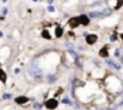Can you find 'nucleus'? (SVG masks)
I'll return each mask as SVG.
<instances>
[{
  "instance_id": "obj_11",
  "label": "nucleus",
  "mask_w": 123,
  "mask_h": 110,
  "mask_svg": "<svg viewBox=\"0 0 123 110\" xmlns=\"http://www.w3.org/2000/svg\"><path fill=\"white\" fill-rule=\"evenodd\" d=\"M117 39H119V34H117L116 31H113V33L110 34V42H116Z\"/></svg>"
},
{
  "instance_id": "obj_6",
  "label": "nucleus",
  "mask_w": 123,
  "mask_h": 110,
  "mask_svg": "<svg viewBox=\"0 0 123 110\" xmlns=\"http://www.w3.org/2000/svg\"><path fill=\"white\" fill-rule=\"evenodd\" d=\"M109 55H110V52H109V46L105 44V46L99 50V56L103 57V59H109Z\"/></svg>"
},
{
  "instance_id": "obj_8",
  "label": "nucleus",
  "mask_w": 123,
  "mask_h": 110,
  "mask_svg": "<svg viewBox=\"0 0 123 110\" xmlns=\"http://www.w3.org/2000/svg\"><path fill=\"white\" fill-rule=\"evenodd\" d=\"M42 37H43L44 40H52V34H50V31H49L47 29H44V30L42 31Z\"/></svg>"
},
{
  "instance_id": "obj_14",
  "label": "nucleus",
  "mask_w": 123,
  "mask_h": 110,
  "mask_svg": "<svg viewBox=\"0 0 123 110\" xmlns=\"http://www.w3.org/2000/svg\"><path fill=\"white\" fill-rule=\"evenodd\" d=\"M119 39L122 40V43H123V33H120V34H119Z\"/></svg>"
},
{
  "instance_id": "obj_12",
  "label": "nucleus",
  "mask_w": 123,
  "mask_h": 110,
  "mask_svg": "<svg viewBox=\"0 0 123 110\" xmlns=\"http://www.w3.org/2000/svg\"><path fill=\"white\" fill-rule=\"evenodd\" d=\"M63 103H66V104H72V100H70L69 97H64V99H63Z\"/></svg>"
},
{
  "instance_id": "obj_13",
  "label": "nucleus",
  "mask_w": 123,
  "mask_h": 110,
  "mask_svg": "<svg viewBox=\"0 0 123 110\" xmlns=\"http://www.w3.org/2000/svg\"><path fill=\"white\" fill-rule=\"evenodd\" d=\"M97 6H100V1H94L92 4V7H97Z\"/></svg>"
},
{
  "instance_id": "obj_2",
  "label": "nucleus",
  "mask_w": 123,
  "mask_h": 110,
  "mask_svg": "<svg viewBox=\"0 0 123 110\" xmlns=\"http://www.w3.org/2000/svg\"><path fill=\"white\" fill-rule=\"evenodd\" d=\"M57 106H59V102H57V99H56V97L47 99V100L44 102V107H46V109H49V110L57 109Z\"/></svg>"
},
{
  "instance_id": "obj_7",
  "label": "nucleus",
  "mask_w": 123,
  "mask_h": 110,
  "mask_svg": "<svg viewBox=\"0 0 123 110\" xmlns=\"http://www.w3.org/2000/svg\"><path fill=\"white\" fill-rule=\"evenodd\" d=\"M14 102H16L19 106H23V104H26V103L29 102V97H27V96H17V97L14 99Z\"/></svg>"
},
{
  "instance_id": "obj_4",
  "label": "nucleus",
  "mask_w": 123,
  "mask_h": 110,
  "mask_svg": "<svg viewBox=\"0 0 123 110\" xmlns=\"http://www.w3.org/2000/svg\"><path fill=\"white\" fill-rule=\"evenodd\" d=\"M90 17H89V14L87 13H82V14H79V22H80V26L82 27H87L89 24H90Z\"/></svg>"
},
{
  "instance_id": "obj_10",
  "label": "nucleus",
  "mask_w": 123,
  "mask_h": 110,
  "mask_svg": "<svg viewBox=\"0 0 123 110\" xmlns=\"http://www.w3.org/2000/svg\"><path fill=\"white\" fill-rule=\"evenodd\" d=\"M122 7H123V0H116V3H115L113 9H115V10H120Z\"/></svg>"
},
{
  "instance_id": "obj_3",
  "label": "nucleus",
  "mask_w": 123,
  "mask_h": 110,
  "mask_svg": "<svg viewBox=\"0 0 123 110\" xmlns=\"http://www.w3.org/2000/svg\"><path fill=\"white\" fill-rule=\"evenodd\" d=\"M97 40H99V36H97L96 33H89V34H86V37H85V42H86V44H89V46L96 44Z\"/></svg>"
},
{
  "instance_id": "obj_5",
  "label": "nucleus",
  "mask_w": 123,
  "mask_h": 110,
  "mask_svg": "<svg viewBox=\"0 0 123 110\" xmlns=\"http://www.w3.org/2000/svg\"><path fill=\"white\" fill-rule=\"evenodd\" d=\"M63 34H64V29H63V26L56 24V26H55V37H56V39H62Z\"/></svg>"
},
{
  "instance_id": "obj_15",
  "label": "nucleus",
  "mask_w": 123,
  "mask_h": 110,
  "mask_svg": "<svg viewBox=\"0 0 123 110\" xmlns=\"http://www.w3.org/2000/svg\"><path fill=\"white\" fill-rule=\"evenodd\" d=\"M53 1L55 0H47V4H53Z\"/></svg>"
},
{
  "instance_id": "obj_1",
  "label": "nucleus",
  "mask_w": 123,
  "mask_h": 110,
  "mask_svg": "<svg viewBox=\"0 0 123 110\" xmlns=\"http://www.w3.org/2000/svg\"><path fill=\"white\" fill-rule=\"evenodd\" d=\"M67 26L70 30H74V29H79L80 27V22H79V16H72L69 17L67 20Z\"/></svg>"
},
{
  "instance_id": "obj_9",
  "label": "nucleus",
  "mask_w": 123,
  "mask_h": 110,
  "mask_svg": "<svg viewBox=\"0 0 123 110\" xmlns=\"http://www.w3.org/2000/svg\"><path fill=\"white\" fill-rule=\"evenodd\" d=\"M6 80H7V74H6V72L3 69H0V82L6 83Z\"/></svg>"
},
{
  "instance_id": "obj_16",
  "label": "nucleus",
  "mask_w": 123,
  "mask_h": 110,
  "mask_svg": "<svg viewBox=\"0 0 123 110\" xmlns=\"http://www.w3.org/2000/svg\"><path fill=\"white\" fill-rule=\"evenodd\" d=\"M120 61H122V64H123V55L120 56Z\"/></svg>"
}]
</instances>
